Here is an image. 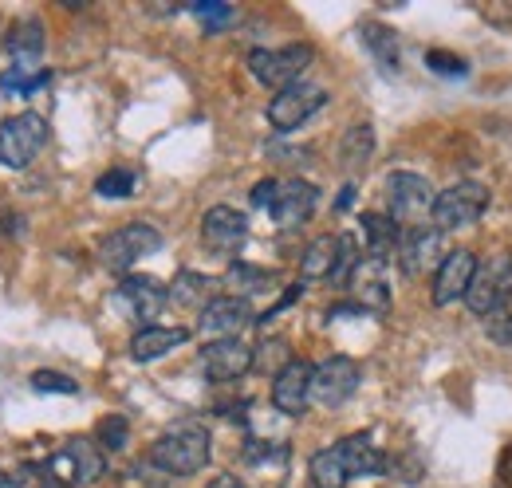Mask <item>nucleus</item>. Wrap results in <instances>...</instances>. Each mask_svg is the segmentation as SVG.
Instances as JSON below:
<instances>
[{
	"label": "nucleus",
	"mask_w": 512,
	"mask_h": 488,
	"mask_svg": "<svg viewBox=\"0 0 512 488\" xmlns=\"http://www.w3.org/2000/svg\"><path fill=\"white\" fill-rule=\"evenodd\" d=\"M359 40L367 44V52L375 56V63L383 67L386 75H398L402 48H398V36H394V28H386V24H375V20H367V24H359Z\"/></svg>",
	"instance_id": "nucleus-24"
},
{
	"label": "nucleus",
	"mask_w": 512,
	"mask_h": 488,
	"mask_svg": "<svg viewBox=\"0 0 512 488\" xmlns=\"http://www.w3.org/2000/svg\"><path fill=\"white\" fill-rule=\"evenodd\" d=\"M134 185H138L134 170H107V174L95 182V193H99V197H130Z\"/></svg>",
	"instance_id": "nucleus-35"
},
{
	"label": "nucleus",
	"mask_w": 512,
	"mask_h": 488,
	"mask_svg": "<svg viewBox=\"0 0 512 488\" xmlns=\"http://www.w3.org/2000/svg\"><path fill=\"white\" fill-rule=\"evenodd\" d=\"M485 335L497 343V347H512V296L501 300L485 315Z\"/></svg>",
	"instance_id": "nucleus-32"
},
{
	"label": "nucleus",
	"mask_w": 512,
	"mask_h": 488,
	"mask_svg": "<svg viewBox=\"0 0 512 488\" xmlns=\"http://www.w3.org/2000/svg\"><path fill=\"white\" fill-rule=\"evenodd\" d=\"M316 48L312 44H288V48H256L249 52V71L256 75V83H264L268 91H288L300 83V75L312 67Z\"/></svg>",
	"instance_id": "nucleus-4"
},
{
	"label": "nucleus",
	"mask_w": 512,
	"mask_h": 488,
	"mask_svg": "<svg viewBox=\"0 0 512 488\" xmlns=\"http://www.w3.org/2000/svg\"><path fill=\"white\" fill-rule=\"evenodd\" d=\"M24 225H20V217H12V213H0V233H20Z\"/></svg>",
	"instance_id": "nucleus-42"
},
{
	"label": "nucleus",
	"mask_w": 512,
	"mask_h": 488,
	"mask_svg": "<svg viewBox=\"0 0 512 488\" xmlns=\"http://www.w3.org/2000/svg\"><path fill=\"white\" fill-rule=\"evenodd\" d=\"M489 209V189L481 182H457L442 189L434 197V209H430V221L438 233H453V229H465L473 221H481Z\"/></svg>",
	"instance_id": "nucleus-6"
},
{
	"label": "nucleus",
	"mask_w": 512,
	"mask_h": 488,
	"mask_svg": "<svg viewBox=\"0 0 512 488\" xmlns=\"http://www.w3.org/2000/svg\"><path fill=\"white\" fill-rule=\"evenodd\" d=\"M48 142V122L44 115L36 111H24L16 119H4L0 122V166L4 170H24L40 158Z\"/></svg>",
	"instance_id": "nucleus-5"
},
{
	"label": "nucleus",
	"mask_w": 512,
	"mask_h": 488,
	"mask_svg": "<svg viewBox=\"0 0 512 488\" xmlns=\"http://www.w3.org/2000/svg\"><path fill=\"white\" fill-rule=\"evenodd\" d=\"M308 477H312V488H347V481H351L347 469H343V461H339V453H335V445L312 453Z\"/></svg>",
	"instance_id": "nucleus-29"
},
{
	"label": "nucleus",
	"mask_w": 512,
	"mask_h": 488,
	"mask_svg": "<svg viewBox=\"0 0 512 488\" xmlns=\"http://www.w3.org/2000/svg\"><path fill=\"white\" fill-rule=\"evenodd\" d=\"M154 252H162V233H158L154 225H142V221L115 229L107 241L99 244V260H103L111 272H130L138 260H146V256H154Z\"/></svg>",
	"instance_id": "nucleus-8"
},
{
	"label": "nucleus",
	"mask_w": 512,
	"mask_h": 488,
	"mask_svg": "<svg viewBox=\"0 0 512 488\" xmlns=\"http://www.w3.org/2000/svg\"><path fill=\"white\" fill-rule=\"evenodd\" d=\"M347 288H351V304L363 307V315L371 311V315H383L386 307H390V288H386L383 280V264H375V260H359V268L351 272V280H347Z\"/></svg>",
	"instance_id": "nucleus-20"
},
{
	"label": "nucleus",
	"mask_w": 512,
	"mask_h": 488,
	"mask_svg": "<svg viewBox=\"0 0 512 488\" xmlns=\"http://www.w3.org/2000/svg\"><path fill=\"white\" fill-rule=\"evenodd\" d=\"M446 260V233H438L434 225H418L406 229L398 241V264L406 276H422V272H438V264Z\"/></svg>",
	"instance_id": "nucleus-12"
},
{
	"label": "nucleus",
	"mask_w": 512,
	"mask_h": 488,
	"mask_svg": "<svg viewBox=\"0 0 512 488\" xmlns=\"http://www.w3.org/2000/svg\"><path fill=\"white\" fill-rule=\"evenodd\" d=\"M355 390H359V363H355V359L331 355V359H323L320 366H312V390H308V398H312L316 406H323V410L343 406Z\"/></svg>",
	"instance_id": "nucleus-9"
},
{
	"label": "nucleus",
	"mask_w": 512,
	"mask_h": 488,
	"mask_svg": "<svg viewBox=\"0 0 512 488\" xmlns=\"http://www.w3.org/2000/svg\"><path fill=\"white\" fill-rule=\"evenodd\" d=\"M434 185L426 182L422 174H410V170H398L386 178V217L406 233V229H418L430 209H434Z\"/></svg>",
	"instance_id": "nucleus-2"
},
{
	"label": "nucleus",
	"mask_w": 512,
	"mask_h": 488,
	"mask_svg": "<svg viewBox=\"0 0 512 488\" xmlns=\"http://www.w3.org/2000/svg\"><path fill=\"white\" fill-rule=\"evenodd\" d=\"M245 237H249V217L233 205H213L201 217V241L217 256H233L245 244Z\"/></svg>",
	"instance_id": "nucleus-13"
},
{
	"label": "nucleus",
	"mask_w": 512,
	"mask_h": 488,
	"mask_svg": "<svg viewBox=\"0 0 512 488\" xmlns=\"http://www.w3.org/2000/svg\"><path fill=\"white\" fill-rule=\"evenodd\" d=\"M166 304H170L166 300V284L154 280V276H127L111 296V307L123 311V319L142 323V327H154V315Z\"/></svg>",
	"instance_id": "nucleus-10"
},
{
	"label": "nucleus",
	"mask_w": 512,
	"mask_h": 488,
	"mask_svg": "<svg viewBox=\"0 0 512 488\" xmlns=\"http://www.w3.org/2000/svg\"><path fill=\"white\" fill-rule=\"evenodd\" d=\"M205 488H245V485H241V481H237L233 473H221L217 481H209V485H205Z\"/></svg>",
	"instance_id": "nucleus-43"
},
{
	"label": "nucleus",
	"mask_w": 512,
	"mask_h": 488,
	"mask_svg": "<svg viewBox=\"0 0 512 488\" xmlns=\"http://www.w3.org/2000/svg\"><path fill=\"white\" fill-rule=\"evenodd\" d=\"M249 323H253V307H249V300H237V296H213L209 304L201 307V331L213 335V339H237Z\"/></svg>",
	"instance_id": "nucleus-17"
},
{
	"label": "nucleus",
	"mask_w": 512,
	"mask_h": 488,
	"mask_svg": "<svg viewBox=\"0 0 512 488\" xmlns=\"http://www.w3.org/2000/svg\"><path fill=\"white\" fill-rule=\"evenodd\" d=\"M190 12L201 20V24H205V32H221V28H225V24L237 16L229 4H217V0H201V4H193Z\"/></svg>",
	"instance_id": "nucleus-34"
},
{
	"label": "nucleus",
	"mask_w": 512,
	"mask_h": 488,
	"mask_svg": "<svg viewBox=\"0 0 512 488\" xmlns=\"http://www.w3.org/2000/svg\"><path fill=\"white\" fill-rule=\"evenodd\" d=\"M186 343H190V327H158L154 323V327H142L130 339V359L134 363H154V359H162V355H170Z\"/></svg>",
	"instance_id": "nucleus-21"
},
{
	"label": "nucleus",
	"mask_w": 512,
	"mask_h": 488,
	"mask_svg": "<svg viewBox=\"0 0 512 488\" xmlns=\"http://www.w3.org/2000/svg\"><path fill=\"white\" fill-rule=\"evenodd\" d=\"M48 83H52V71H48V67H40V71H32V75L20 71V67H12V71L0 75V91H4V95H20V99L44 91Z\"/></svg>",
	"instance_id": "nucleus-30"
},
{
	"label": "nucleus",
	"mask_w": 512,
	"mask_h": 488,
	"mask_svg": "<svg viewBox=\"0 0 512 488\" xmlns=\"http://www.w3.org/2000/svg\"><path fill=\"white\" fill-rule=\"evenodd\" d=\"M8 52H12V67H20V71H32L40 56H44V28H40V20H24L20 28H12V36H8ZM40 71V67H36Z\"/></svg>",
	"instance_id": "nucleus-27"
},
{
	"label": "nucleus",
	"mask_w": 512,
	"mask_h": 488,
	"mask_svg": "<svg viewBox=\"0 0 512 488\" xmlns=\"http://www.w3.org/2000/svg\"><path fill=\"white\" fill-rule=\"evenodd\" d=\"M308 390H312V363L308 359H288L272 374V406L288 418H300L308 410Z\"/></svg>",
	"instance_id": "nucleus-14"
},
{
	"label": "nucleus",
	"mask_w": 512,
	"mask_h": 488,
	"mask_svg": "<svg viewBox=\"0 0 512 488\" xmlns=\"http://www.w3.org/2000/svg\"><path fill=\"white\" fill-rule=\"evenodd\" d=\"M426 63H430V71L449 75V79H465L469 75V63L461 56H453V52H426Z\"/></svg>",
	"instance_id": "nucleus-37"
},
{
	"label": "nucleus",
	"mask_w": 512,
	"mask_h": 488,
	"mask_svg": "<svg viewBox=\"0 0 512 488\" xmlns=\"http://www.w3.org/2000/svg\"><path fill=\"white\" fill-rule=\"evenodd\" d=\"M355 268H359L355 237H351V233H339V264H335V272H331V284H335V288H347V280H351Z\"/></svg>",
	"instance_id": "nucleus-33"
},
{
	"label": "nucleus",
	"mask_w": 512,
	"mask_h": 488,
	"mask_svg": "<svg viewBox=\"0 0 512 488\" xmlns=\"http://www.w3.org/2000/svg\"><path fill=\"white\" fill-rule=\"evenodd\" d=\"M276 189H280V182H272V178L256 182V189H253V205H256V209H272V201H276Z\"/></svg>",
	"instance_id": "nucleus-39"
},
{
	"label": "nucleus",
	"mask_w": 512,
	"mask_h": 488,
	"mask_svg": "<svg viewBox=\"0 0 512 488\" xmlns=\"http://www.w3.org/2000/svg\"><path fill=\"white\" fill-rule=\"evenodd\" d=\"M32 390H40V394H79V382L60 374V370H36Z\"/></svg>",
	"instance_id": "nucleus-36"
},
{
	"label": "nucleus",
	"mask_w": 512,
	"mask_h": 488,
	"mask_svg": "<svg viewBox=\"0 0 512 488\" xmlns=\"http://www.w3.org/2000/svg\"><path fill=\"white\" fill-rule=\"evenodd\" d=\"M339 264V237H316L300 256V280H331Z\"/></svg>",
	"instance_id": "nucleus-28"
},
{
	"label": "nucleus",
	"mask_w": 512,
	"mask_h": 488,
	"mask_svg": "<svg viewBox=\"0 0 512 488\" xmlns=\"http://www.w3.org/2000/svg\"><path fill=\"white\" fill-rule=\"evenodd\" d=\"M473 268H477V256L469 248H453L446 252V260L438 264L434 272V304L446 307L453 300H465V288L473 280Z\"/></svg>",
	"instance_id": "nucleus-18"
},
{
	"label": "nucleus",
	"mask_w": 512,
	"mask_h": 488,
	"mask_svg": "<svg viewBox=\"0 0 512 488\" xmlns=\"http://www.w3.org/2000/svg\"><path fill=\"white\" fill-rule=\"evenodd\" d=\"M363 237H367V260L375 264H386L394 252H398V241H402V229L386 217V213H363Z\"/></svg>",
	"instance_id": "nucleus-23"
},
{
	"label": "nucleus",
	"mask_w": 512,
	"mask_h": 488,
	"mask_svg": "<svg viewBox=\"0 0 512 488\" xmlns=\"http://www.w3.org/2000/svg\"><path fill=\"white\" fill-rule=\"evenodd\" d=\"M300 296H304V284H292V288H288V292H284V296H280L276 304H272V307H268V311H264V315H260V323H268V319H276V315H280L284 307H292V304H296V300H300Z\"/></svg>",
	"instance_id": "nucleus-38"
},
{
	"label": "nucleus",
	"mask_w": 512,
	"mask_h": 488,
	"mask_svg": "<svg viewBox=\"0 0 512 488\" xmlns=\"http://www.w3.org/2000/svg\"><path fill=\"white\" fill-rule=\"evenodd\" d=\"M201 370L209 382H237L253 370V347L241 339H213L201 347Z\"/></svg>",
	"instance_id": "nucleus-15"
},
{
	"label": "nucleus",
	"mask_w": 512,
	"mask_h": 488,
	"mask_svg": "<svg viewBox=\"0 0 512 488\" xmlns=\"http://www.w3.org/2000/svg\"><path fill=\"white\" fill-rule=\"evenodd\" d=\"M371 158H375V130H371L367 122H355V126L343 134V142H339V166H343L347 174H363Z\"/></svg>",
	"instance_id": "nucleus-26"
},
{
	"label": "nucleus",
	"mask_w": 512,
	"mask_h": 488,
	"mask_svg": "<svg viewBox=\"0 0 512 488\" xmlns=\"http://www.w3.org/2000/svg\"><path fill=\"white\" fill-rule=\"evenodd\" d=\"M347 477H386V453L375 445L371 433H351L335 445Z\"/></svg>",
	"instance_id": "nucleus-19"
},
{
	"label": "nucleus",
	"mask_w": 512,
	"mask_h": 488,
	"mask_svg": "<svg viewBox=\"0 0 512 488\" xmlns=\"http://www.w3.org/2000/svg\"><path fill=\"white\" fill-rule=\"evenodd\" d=\"M56 481H64L67 488H91L103 473H107V461H103V449L87 437H67L64 445L40 461Z\"/></svg>",
	"instance_id": "nucleus-3"
},
{
	"label": "nucleus",
	"mask_w": 512,
	"mask_h": 488,
	"mask_svg": "<svg viewBox=\"0 0 512 488\" xmlns=\"http://www.w3.org/2000/svg\"><path fill=\"white\" fill-rule=\"evenodd\" d=\"M316 205H320V189L312 182H304V178H292V182H280L276 201H272L268 213H272V221L280 229H296L316 213Z\"/></svg>",
	"instance_id": "nucleus-16"
},
{
	"label": "nucleus",
	"mask_w": 512,
	"mask_h": 488,
	"mask_svg": "<svg viewBox=\"0 0 512 488\" xmlns=\"http://www.w3.org/2000/svg\"><path fill=\"white\" fill-rule=\"evenodd\" d=\"M209 457H213V437L201 422H178L150 445V465L170 477L201 473L209 465Z\"/></svg>",
	"instance_id": "nucleus-1"
},
{
	"label": "nucleus",
	"mask_w": 512,
	"mask_h": 488,
	"mask_svg": "<svg viewBox=\"0 0 512 488\" xmlns=\"http://www.w3.org/2000/svg\"><path fill=\"white\" fill-rule=\"evenodd\" d=\"M327 103V91L323 87H312V83H296L288 91H276V99L268 103V122L276 134H292L300 130L304 122L312 119L316 111H323Z\"/></svg>",
	"instance_id": "nucleus-11"
},
{
	"label": "nucleus",
	"mask_w": 512,
	"mask_h": 488,
	"mask_svg": "<svg viewBox=\"0 0 512 488\" xmlns=\"http://www.w3.org/2000/svg\"><path fill=\"white\" fill-rule=\"evenodd\" d=\"M127 441H130V422L123 414H111V418H103L95 426V445L103 453H119V449H127Z\"/></svg>",
	"instance_id": "nucleus-31"
},
{
	"label": "nucleus",
	"mask_w": 512,
	"mask_h": 488,
	"mask_svg": "<svg viewBox=\"0 0 512 488\" xmlns=\"http://www.w3.org/2000/svg\"><path fill=\"white\" fill-rule=\"evenodd\" d=\"M512 296V252H493L489 260H477L473 280L465 288V304L473 315H489L501 300Z\"/></svg>",
	"instance_id": "nucleus-7"
},
{
	"label": "nucleus",
	"mask_w": 512,
	"mask_h": 488,
	"mask_svg": "<svg viewBox=\"0 0 512 488\" xmlns=\"http://www.w3.org/2000/svg\"><path fill=\"white\" fill-rule=\"evenodd\" d=\"M497 473H501V481H509L512 485V445L501 453V465H497Z\"/></svg>",
	"instance_id": "nucleus-41"
},
{
	"label": "nucleus",
	"mask_w": 512,
	"mask_h": 488,
	"mask_svg": "<svg viewBox=\"0 0 512 488\" xmlns=\"http://www.w3.org/2000/svg\"><path fill=\"white\" fill-rule=\"evenodd\" d=\"M213 296H217V280L205 276V272H190V268L178 272L174 284L166 288V300L178 307H205Z\"/></svg>",
	"instance_id": "nucleus-25"
},
{
	"label": "nucleus",
	"mask_w": 512,
	"mask_h": 488,
	"mask_svg": "<svg viewBox=\"0 0 512 488\" xmlns=\"http://www.w3.org/2000/svg\"><path fill=\"white\" fill-rule=\"evenodd\" d=\"M276 284H280V276H276L272 268L245 264V260L229 264V272H225V288H229V296H237V300H249V296H260V292H272Z\"/></svg>",
	"instance_id": "nucleus-22"
},
{
	"label": "nucleus",
	"mask_w": 512,
	"mask_h": 488,
	"mask_svg": "<svg viewBox=\"0 0 512 488\" xmlns=\"http://www.w3.org/2000/svg\"><path fill=\"white\" fill-rule=\"evenodd\" d=\"M351 205H355V185H343V193L335 197V209L343 213V209H351Z\"/></svg>",
	"instance_id": "nucleus-40"
}]
</instances>
